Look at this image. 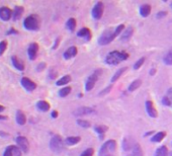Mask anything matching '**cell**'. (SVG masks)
<instances>
[{"mask_svg": "<svg viewBox=\"0 0 172 156\" xmlns=\"http://www.w3.org/2000/svg\"><path fill=\"white\" fill-rule=\"evenodd\" d=\"M77 125L79 126L81 128H84V129H88L91 127V123L89 122L87 120H82V119H79L77 120Z\"/></svg>", "mask_w": 172, "mask_h": 156, "instance_id": "35", "label": "cell"}, {"mask_svg": "<svg viewBox=\"0 0 172 156\" xmlns=\"http://www.w3.org/2000/svg\"><path fill=\"white\" fill-rule=\"evenodd\" d=\"M168 156H172V151H171V152H169V155Z\"/></svg>", "mask_w": 172, "mask_h": 156, "instance_id": "54", "label": "cell"}, {"mask_svg": "<svg viewBox=\"0 0 172 156\" xmlns=\"http://www.w3.org/2000/svg\"><path fill=\"white\" fill-rule=\"evenodd\" d=\"M93 155H94V149L93 148L85 149L83 152L80 154V156H93Z\"/></svg>", "mask_w": 172, "mask_h": 156, "instance_id": "38", "label": "cell"}, {"mask_svg": "<svg viewBox=\"0 0 172 156\" xmlns=\"http://www.w3.org/2000/svg\"><path fill=\"white\" fill-rule=\"evenodd\" d=\"M151 10H152V7L150 4H143V5L140 6V9H139V12H140V15L142 17H148L150 14H151Z\"/></svg>", "mask_w": 172, "mask_h": 156, "instance_id": "20", "label": "cell"}, {"mask_svg": "<svg viewBox=\"0 0 172 156\" xmlns=\"http://www.w3.org/2000/svg\"><path fill=\"white\" fill-rule=\"evenodd\" d=\"M130 55L127 53L126 51H111L109 54L106 55L105 57V63L109 66H115V65H119L120 62H124L126 60L129 59Z\"/></svg>", "mask_w": 172, "mask_h": 156, "instance_id": "1", "label": "cell"}, {"mask_svg": "<svg viewBox=\"0 0 172 156\" xmlns=\"http://www.w3.org/2000/svg\"><path fill=\"white\" fill-rule=\"evenodd\" d=\"M134 34V28L133 27H128L124 29L123 34H120V41L122 42H128Z\"/></svg>", "mask_w": 172, "mask_h": 156, "instance_id": "17", "label": "cell"}, {"mask_svg": "<svg viewBox=\"0 0 172 156\" xmlns=\"http://www.w3.org/2000/svg\"><path fill=\"white\" fill-rule=\"evenodd\" d=\"M21 151L17 146H13V145H10L8 146L7 148L5 149L3 153V156H21Z\"/></svg>", "mask_w": 172, "mask_h": 156, "instance_id": "12", "label": "cell"}, {"mask_svg": "<svg viewBox=\"0 0 172 156\" xmlns=\"http://www.w3.org/2000/svg\"><path fill=\"white\" fill-rule=\"evenodd\" d=\"M23 7H21V6H16L14 8V10L13 12H12V17H13V20H17V19H19L21 15L23 14Z\"/></svg>", "mask_w": 172, "mask_h": 156, "instance_id": "27", "label": "cell"}, {"mask_svg": "<svg viewBox=\"0 0 172 156\" xmlns=\"http://www.w3.org/2000/svg\"><path fill=\"white\" fill-rule=\"evenodd\" d=\"M58 76V71L56 70L55 68H51L50 69V71H49V77H50V79H56V77Z\"/></svg>", "mask_w": 172, "mask_h": 156, "instance_id": "39", "label": "cell"}, {"mask_svg": "<svg viewBox=\"0 0 172 156\" xmlns=\"http://www.w3.org/2000/svg\"><path fill=\"white\" fill-rule=\"evenodd\" d=\"M163 63L167 66H172V49H170L163 57Z\"/></svg>", "mask_w": 172, "mask_h": 156, "instance_id": "32", "label": "cell"}, {"mask_svg": "<svg viewBox=\"0 0 172 156\" xmlns=\"http://www.w3.org/2000/svg\"><path fill=\"white\" fill-rule=\"evenodd\" d=\"M103 12H104V4L101 1H98L94 4V6L91 10V15L95 20H98L102 17Z\"/></svg>", "mask_w": 172, "mask_h": 156, "instance_id": "7", "label": "cell"}, {"mask_svg": "<svg viewBox=\"0 0 172 156\" xmlns=\"http://www.w3.org/2000/svg\"><path fill=\"white\" fill-rule=\"evenodd\" d=\"M156 71H157V70H156V68H152V69H151V70H150V71H149V73H150V75H151V76H154L155 74H156Z\"/></svg>", "mask_w": 172, "mask_h": 156, "instance_id": "48", "label": "cell"}, {"mask_svg": "<svg viewBox=\"0 0 172 156\" xmlns=\"http://www.w3.org/2000/svg\"><path fill=\"white\" fill-rule=\"evenodd\" d=\"M71 89L72 88L70 87V86H65V87L61 88L59 90V92H58L59 96L60 97H66V96H68V95L71 93Z\"/></svg>", "mask_w": 172, "mask_h": 156, "instance_id": "34", "label": "cell"}, {"mask_svg": "<svg viewBox=\"0 0 172 156\" xmlns=\"http://www.w3.org/2000/svg\"><path fill=\"white\" fill-rule=\"evenodd\" d=\"M76 25H77L76 19L73 18V17H71V18H69L67 20V23H66V29H69L70 32H74L75 29H76Z\"/></svg>", "mask_w": 172, "mask_h": 156, "instance_id": "31", "label": "cell"}, {"mask_svg": "<svg viewBox=\"0 0 172 156\" xmlns=\"http://www.w3.org/2000/svg\"><path fill=\"white\" fill-rule=\"evenodd\" d=\"M38 52V45L37 44V43H32V44H29V46L28 48V55L29 59L31 60L36 59Z\"/></svg>", "mask_w": 172, "mask_h": 156, "instance_id": "14", "label": "cell"}, {"mask_svg": "<svg viewBox=\"0 0 172 156\" xmlns=\"http://www.w3.org/2000/svg\"><path fill=\"white\" fill-rule=\"evenodd\" d=\"M12 17V10L6 6L0 7V18L4 21L9 20Z\"/></svg>", "mask_w": 172, "mask_h": 156, "instance_id": "15", "label": "cell"}, {"mask_svg": "<svg viewBox=\"0 0 172 156\" xmlns=\"http://www.w3.org/2000/svg\"><path fill=\"white\" fill-rule=\"evenodd\" d=\"M0 136H8V134L7 133H4V132H0Z\"/></svg>", "mask_w": 172, "mask_h": 156, "instance_id": "50", "label": "cell"}, {"mask_svg": "<svg viewBox=\"0 0 172 156\" xmlns=\"http://www.w3.org/2000/svg\"><path fill=\"white\" fill-rule=\"evenodd\" d=\"M60 40H61L60 38H57V39H56L55 44H54V46H53V50H56V49H57V47H58L59 44H60Z\"/></svg>", "mask_w": 172, "mask_h": 156, "instance_id": "44", "label": "cell"}, {"mask_svg": "<svg viewBox=\"0 0 172 156\" xmlns=\"http://www.w3.org/2000/svg\"><path fill=\"white\" fill-rule=\"evenodd\" d=\"M170 7L172 8V1H171V3H170Z\"/></svg>", "mask_w": 172, "mask_h": 156, "instance_id": "55", "label": "cell"}, {"mask_svg": "<svg viewBox=\"0 0 172 156\" xmlns=\"http://www.w3.org/2000/svg\"><path fill=\"white\" fill-rule=\"evenodd\" d=\"M51 116H52V118L56 119V118H58V116H59V112H58L57 111H53V112H52Z\"/></svg>", "mask_w": 172, "mask_h": 156, "instance_id": "45", "label": "cell"}, {"mask_svg": "<svg viewBox=\"0 0 172 156\" xmlns=\"http://www.w3.org/2000/svg\"><path fill=\"white\" fill-rule=\"evenodd\" d=\"M166 137V132L165 131H160L155 133L154 135L151 137V142L153 143H160L161 141H163V139Z\"/></svg>", "mask_w": 172, "mask_h": 156, "instance_id": "21", "label": "cell"}, {"mask_svg": "<svg viewBox=\"0 0 172 156\" xmlns=\"http://www.w3.org/2000/svg\"><path fill=\"white\" fill-rule=\"evenodd\" d=\"M50 103L48 101H38L37 102V109L38 111H41L43 112H48L50 110Z\"/></svg>", "mask_w": 172, "mask_h": 156, "instance_id": "23", "label": "cell"}, {"mask_svg": "<svg viewBox=\"0 0 172 156\" xmlns=\"http://www.w3.org/2000/svg\"><path fill=\"white\" fill-rule=\"evenodd\" d=\"M77 37L84 39L86 42H89L92 38V34H91V31H90L88 28H82L77 32Z\"/></svg>", "mask_w": 172, "mask_h": 156, "instance_id": "13", "label": "cell"}, {"mask_svg": "<svg viewBox=\"0 0 172 156\" xmlns=\"http://www.w3.org/2000/svg\"><path fill=\"white\" fill-rule=\"evenodd\" d=\"M50 149L55 153H61L64 149V142L60 135H54L50 140Z\"/></svg>", "mask_w": 172, "mask_h": 156, "instance_id": "5", "label": "cell"}, {"mask_svg": "<svg viewBox=\"0 0 172 156\" xmlns=\"http://www.w3.org/2000/svg\"><path fill=\"white\" fill-rule=\"evenodd\" d=\"M117 149V141L113 139L107 140L106 142L103 143V145L100 147L99 152H98V156H107L111 155V153L115 151Z\"/></svg>", "mask_w": 172, "mask_h": 156, "instance_id": "4", "label": "cell"}, {"mask_svg": "<svg viewBox=\"0 0 172 156\" xmlns=\"http://www.w3.org/2000/svg\"><path fill=\"white\" fill-rule=\"evenodd\" d=\"M153 134H155V131H149V132H146L144 134V137H150V136H152Z\"/></svg>", "mask_w": 172, "mask_h": 156, "instance_id": "46", "label": "cell"}, {"mask_svg": "<svg viewBox=\"0 0 172 156\" xmlns=\"http://www.w3.org/2000/svg\"><path fill=\"white\" fill-rule=\"evenodd\" d=\"M141 85H142V80L141 79H135L130 85H129L128 90L130 92H133V91H135V90H137L138 88H139Z\"/></svg>", "mask_w": 172, "mask_h": 156, "instance_id": "30", "label": "cell"}, {"mask_svg": "<svg viewBox=\"0 0 172 156\" xmlns=\"http://www.w3.org/2000/svg\"><path fill=\"white\" fill-rule=\"evenodd\" d=\"M168 155H169L168 148H167V146L163 145V146L158 147V148L155 150L153 156H168Z\"/></svg>", "mask_w": 172, "mask_h": 156, "instance_id": "22", "label": "cell"}, {"mask_svg": "<svg viewBox=\"0 0 172 156\" xmlns=\"http://www.w3.org/2000/svg\"><path fill=\"white\" fill-rule=\"evenodd\" d=\"M77 53H78V49H77V47L72 46V47H69L68 49L64 52L63 57L65 60H69V59L74 58L75 56L77 55Z\"/></svg>", "mask_w": 172, "mask_h": 156, "instance_id": "16", "label": "cell"}, {"mask_svg": "<svg viewBox=\"0 0 172 156\" xmlns=\"http://www.w3.org/2000/svg\"><path fill=\"white\" fill-rule=\"evenodd\" d=\"M162 103H163V106H165V107H171L172 106V101H171V99L167 96V95H165V96H163L162 97Z\"/></svg>", "mask_w": 172, "mask_h": 156, "instance_id": "37", "label": "cell"}, {"mask_svg": "<svg viewBox=\"0 0 172 156\" xmlns=\"http://www.w3.org/2000/svg\"><path fill=\"white\" fill-rule=\"evenodd\" d=\"M20 83L21 85L23 86V88L28 91H33L34 89L37 88V84L34 83L33 80H31L28 77H23L20 80Z\"/></svg>", "mask_w": 172, "mask_h": 156, "instance_id": "9", "label": "cell"}, {"mask_svg": "<svg viewBox=\"0 0 172 156\" xmlns=\"http://www.w3.org/2000/svg\"><path fill=\"white\" fill-rule=\"evenodd\" d=\"M6 48H7V43H6V41L0 42V56L3 55V53L6 50Z\"/></svg>", "mask_w": 172, "mask_h": 156, "instance_id": "40", "label": "cell"}, {"mask_svg": "<svg viewBox=\"0 0 172 156\" xmlns=\"http://www.w3.org/2000/svg\"><path fill=\"white\" fill-rule=\"evenodd\" d=\"M145 61H146V57H141V58L134 64V66H133V68H134V70H139V69L144 65Z\"/></svg>", "mask_w": 172, "mask_h": 156, "instance_id": "36", "label": "cell"}, {"mask_svg": "<svg viewBox=\"0 0 172 156\" xmlns=\"http://www.w3.org/2000/svg\"><path fill=\"white\" fill-rule=\"evenodd\" d=\"M78 96H79V97H82V96H83V94H82V93H79V94H78Z\"/></svg>", "mask_w": 172, "mask_h": 156, "instance_id": "53", "label": "cell"}, {"mask_svg": "<svg viewBox=\"0 0 172 156\" xmlns=\"http://www.w3.org/2000/svg\"><path fill=\"white\" fill-rule=\"evenodd\" d=\"M115 38H117L115 29L110 28V29H105V31L101 34V36L97 40V43H98V45H100V46H106V45L110 44Z\"/></svg>", "mask_w": 172, "mask_h": 156, "instance_id": "2", "label": "cell"}, {"mask_svg": "<svg viewBox=\"0 0 172 156\" xmlns=\"http://www.w3.org/2000/svg\"><path fill=\"white\" fill-rule=\"evenodd\" d=\"M17 34V31H16V29H11L10 31L7 33V34Z\"/></svg>", "mask_w": 172, "mask_h": 156, "instance_id": "49", "label": "cell"}, {"mask_svg": "<svg viewBox=\"0 0 172 156\" xmlns=\"http://www.w3.org/2000/svg\"><path fill=\"white\" fill-rule=\"evenodd\" d=\"M128 70V68L127 67H122V68H119V70L114 73V74L113 75V77H111V79H110V82H113V83H114L115 81H118L120 77H122L124 75V73L126 72Z\"/></svg>", "mask_w": 172, "mask_h": 156, "instance_id": "24", "label": "cell"}, {"mask_svg": "<svg viewBox=\"0 0 172 156\" xmlns=\"http://www.w3.org/2000/svg\"><path fill=\"white\" fill-rule=\"evenodd\" d=\"M4 111V107L3 106H1V105H0V112H3Z\"/></svg>", "mask_w": 172, "mask_h": 156, "instance_id": "52", "label": "cell"}, {"mask_svg": "<svg viewBox=\"0 0 172 156\" xmlns=\"http://www.w3.org/2000/svg\"><path fill=\"white\" fill-rule=\"evenodd\" d=\"M145 109L149 117H151V118H157L158 117V112L152 101H147L145 102Z\"/></svg>", "mask_w": 172, "mask_h": 156, "instance_id": "10", "label": "cell"}, {"mask_svg": "<svg viewBox=\"0 0 172 156\" xmlns=\"http://www.w3.org/2000/svg\"><path fill=\"white\" fill-rule=\"evenodd\" d=\"M16 122L20 126H23L25 123H27V118H25V115L21 111H17V112H16Z\"/></svg>", "mask_w": 172, "mask_h": 156, "instance_id": "28", "label": "cell"}, {"mask_svg": "<svg viewBox=\"0 0 172 156\" xmlns=\"http://www.w3.org/2000/svg\"><path fill=\"white\" fill-rule=\"evenodd\" d=\"M46 63H44V62H43V63H40V64H38V67H37V70L38 71V72H41V71H43V70H44V69L46 68Z\"/></svg>", "mask_w": 172, "mask_h": 156, "instance_id": "43", "label": "cell"}, {"mask_svg": "<svg viewBox=\"0 0 172 156\" xmlns=\"http://www.w3.org/2000/svg\"><path fill=\"white\" fill-rule=\"evenodd\" d=\"M111 88H113V85H109V86H107V87H105L104 89L101 90V91L99 92V96H103V95L107 94L111 90Z\"/></svg>", "mask_w": 172, "mask_h": 156, "instance_id": "41", "label": "cell"}, {"mask_svg": "<svg viewBox=\"0 0 172 156\" xmlns=\"http://www.w3.org/2000/svg\"><path fill=\"white\" fill-rule=\"evenodd\" d=\"M40 24H41L40 17L37 14H31L23 21V27L28 31H38L40 29Z\"/></svg>", "mask_w": 172, "mask_h": 156, "instance_id": "3", "label": "cell"}, {"mask_svg": "<svg viewBox=\"0 0 172 156\" xmlns=\"http://www.w3.org/2000/svg\"><path fill=\"white\" fill-rule=\"evenodd\" d=\"M99 72H101L100 69L99 70L94 71L91 75L87 77V79H86V82H85V90L87 92L90 91V90H92L94 86H95L96 81L98 80V77H99L101 74V73H99Z\"/></svg>", "mask_w": 172, "mask_h": 156, "instance_id": "6", "label": "cell"}, {"mask_svg": "<svg viewBox=\"0 0 172 156\" xmlns=\"http://www.w3.org/2000/svg\"><path fill=\"white\" fill-rule=\"evenodd\" d=\"M167 96H168L170 99H171V101H172V87L168 89V91H167Z\"/></svg>", "mask_w": 172, "mask_h": 156, "instance_id": "47", "label": "cell"}, {"mask_svg": "<svg viewBox=\"0 0 172 156\" xmlns=\"http://www.w3.org/2000/svg\"><path fill=\"white\" fill-rule=\"evenodd\" d=\"M72 80V78L70 75H65V76H63L62 78H60V79L58 81H56V85L57 86H64V85H66L68 83H70Z\"/></svg>", "mask_w": 172, "mask_h": 156, "instance_id": "29", "label": "cell"}, {"mask_svg": "<svg viewBox=\"0 0 172 156\" xmlns=\"http://www.w3.org/2000/svg\"><path fill=\"white\" fill-rule=\"evenodd\" d=\"M81 141V137L80 136H69L65 139V144L66 145H76Z\"/></svg>", "mask_w": 172, "mask_h": 156, "instance_id": "25", "label": "cell"}, {"mask_svg": "<svg viewBox=\"0 0 172 156\" xmlns=\"http://www.w3.org/2000/svg\"><path fill=\"white\" fill-rule=\"evenodd\" d=\"M137 143H135L132 138L126 137V138H124V140L122 142V147H123V149L124 151H130L131 149L133 150V148H134V146Z\"/></svg>", "mask_w": 172, "mask_h": 156, "instance_id": "18", "label": "cell"}, {"mask_svg": "<svg viewBox=\"0 0 172 156\" xmlns=\"http://www.w3.org/2000/svg\"><path fill=\"white\" fill-rule=\"evenodd\" d=\"M16 144L18 146V148L23 151V153H28L29 150V142L28 138L24 136H18L16 138Z\"/></svg>", "mask_w": 172, "mask_h": 156, "instance_id": "8", "label": "cell"}, {"mask_svg": "<svg viewBox=\"0 0 172 156\" xmlns=\"http://www.w3.org/2000/svg\"><path fill=\"white\" fill-rule=\"evenodd\" d=\"M167 11H165V10H161V11H159V12H157V14H156V17L157 18H163V17H165V16H167Z\"/></svg>", "mask_w": 172, "mask_h": 156, "instance_id": "42", "label": "cell"}, {"mask_svg": "<svg viewBox=\"0 0 172 156\" xmlns=\"http://www.w3.org/2000/svg\"><path fill=\"white\" fill-rule=\"evenodd\" d=\"M132 156H144V151L140 144H136L132 151Z\"/></svg>", "mask_w": 172, "mask_h": 156, "instance_id": "33", "label": "cell"}, {"mask_svg": "<svg viewBox=\"0 0 172 156\" xmlns=\"http://www.w3.org/2000/svg\"><path fill=\"white\" fill-rule=\"evenodd\" d=\"M0 120H7L6 116H0Z\"/></svg>", "mask_w": 172, "mask_h": 156, "instance_id": "51", "label": "cell"}, {"mask_svg": "<svg viewBox=\"0 0 172 156\" xmlns=\"http://www.w3.org/2000/svg\"><path fill=\"white\" fill-rule=\"evenodd\" d=\"M94 112H95V110L92 109V107H78V109L73 112V115L77 116V117H80V116L91 115V114H94Z\"/></svg>", "mask_w": 172, "mask_h": 156, "instance_id": "11", "label": "cell"}, {"mask_svg": "<svg viewBox=\"0 0 172 156\" xmlns=\"http://www.w3.org/2000/svg\"><path fill=\"white\" fill-rule=\"evenodd\" d=\"M94 132L96 134H98V137H99V139L102 140L103 138H104V134L107 132V130H109V127L105 125H95L94 126Z\"/></svg>", "mask_w": 172, "mask_h": 156, "instance_id": "19", "label": "cell"}, {"mask_svg": "<svg viewBox=\"0 0 172 156\" xmlns=\"http://www.w3.org/2000/svg\"><path fill=\"white\" fill-rule=\"evenodd\" d=\"M11 63L17 69V70H19V71H23L24 70V65H23V63L21 62V61H19L18 58H17L16 56H12V57H11Z\"/></svg>", "mask_w": 172, "mask_h": 156, "instance_id": "26", "label": "cell"}]
</instances>
